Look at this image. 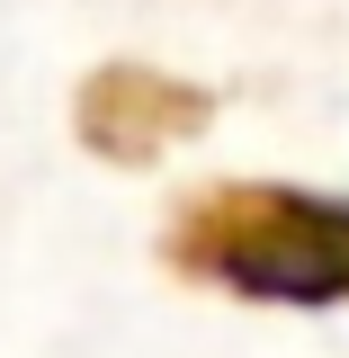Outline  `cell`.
Returning <instances> with one entry per match:
<instances>
[{
    "label": "cell",
    "mask_w": 349,
    "mask_h": 358,
    "mask_svg": "<svg viewBox=\"0 0 349 358\" xmlns=\"http://www.w3.org/2000/svg\"><path fill=\"white\" fill-rule=\"evenodd\" d=\"M188 251L233 278V287H260V296H341L349 287V206L322 197H224L188 224Z\"/></svg>",
    "instance_id": "obj_1"
}]
</instances>
